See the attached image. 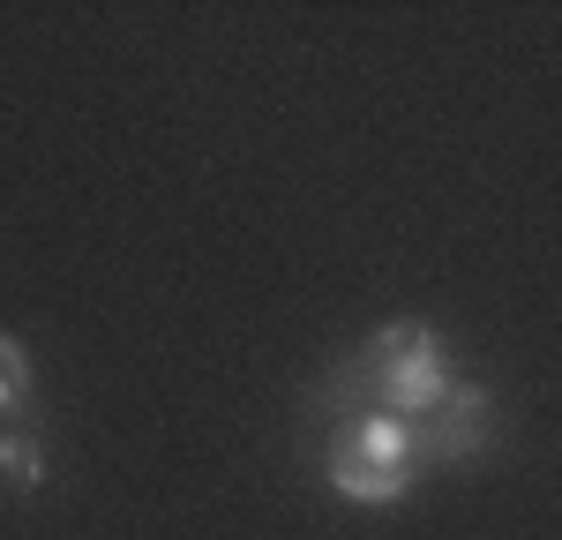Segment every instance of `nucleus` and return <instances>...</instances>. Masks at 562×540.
<instances>
[{
  "instance_id": "nucleus-1",
  "label": "nucleus",
  "mask_w": 562,
  "mask_h": 540,
  "mask_svg": "<svg viewBox=\"0 0 562 540\" xmlns=\"http://www.w3.org/2000/svg\"><path fill=\"white\" fill-rule=\"evenodd\" d=\"M450 360H442V338L435 323L405 315V323H383L368 330V346L315 391V405H346V413H397V420H428L435 405L450 398Z\"/></svg>"
},
{
  "instance_id": "nucleus-2",
  "label": "nucleus",
  "mask_w": 562,
  "mask_h": 540,
  "mask_svg": "<svg viewBox=\"0 0 562 540\" xmlns=\"http://www.w3.org/2000/svg\"><path fill=\"white\" fill-rule=\"evenodd\" d=\"M495 450V391L450 383V398L420 420V465H473Z\"/></svg>"
},
{
  "instance_id": "nucleus-3",
  "label": "nucleus",
  "mask_w": 562,
  "mask_h": 540,
  "mask_svg": "<svg viewBox=\"0 0 562 540\" xmlns=\"http://www.w3.org/2000/svg\"><path fill=\"white\" fill-rule=\"evenodd\" d=\"M323 481H330V495H346V503L383 510L397 495H413L420 465H383V458H360V450H323Z\"/></svg>"
},
{
  "instance_id": "nucleus-4",
  "label": "nucleus",
  "mask_w": 562,
  "mask_h": 540,
  "mask_svg": "<svg viewBox=\"0 0 562 540\" xmlns=\"http://www.w3.org/2000/svg\"><path fill=\"white\" fill-rule=\"evenodd\" d=\"M45 473H53V450H45V428H38V420L0 428V488L31 495V488H45Z\"/></svg>"
},
{
  "instance_id": "nucleus-5",
  "label": "nucleus",
  "mask_w": 562,
  "mask_h": 540,
  "mask_svg": "<svg viewBox=\"0 0 562 540\" xmlns=\"http://www.w3.org/2000/svg\"><path fill=\"white\" fill-rule=\"evenodd\" d=\"M15 420H38V368L0 330V428H15Z\"/></svg>"
}]
</instances>
